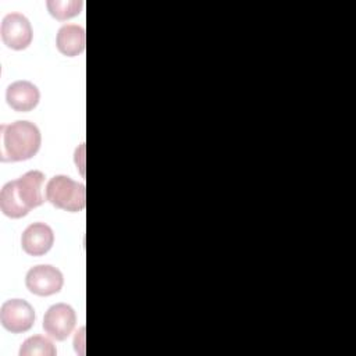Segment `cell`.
Listing matches in <instances>:
<instances>
[{"label": "cell", "instance_id": "6da1fadb", "mask_svg": "<svg viewBox=\"0 0 356 356\" xmlns=\"http://www.w3.org/2000/svg\"><path fill=\"white\" fill-rule=\"evenodd\" d=\"M44 174L38 170L25 172L18 179L7 182L0 192V209L10 218H21L44 202L42 186Z\"/></svg>", "mask_w": 356, "mask_h": 356}, {"label": "cell", "instance_id": "7a4b0ae2", "mask_svg": "<svg viewBox=\"0 0 356 356\" xmlns=\"http://www.w3.org/2000/svg\"><path fill=\"white\" fill-rule=\"evenodd\" d=\"M1 153L0 160L22 161L32 159L42 143L39 128L29 121L1 124Z\"/></svg>", "mask_w": 356, "mask_h": 356}, {"label": "cell", "instance_id": "3957f363", "mask_svg": "<svg viewBox=\"0 0 356 356\" xmlns=\"http://www.w3.org/2000/svg\"><path fill=\"white\" fill-rule=\"evenodd\" d=\"M46 200L61 210L81 211L86 204L85 185L67 175H56L47 182Z\"/></svg>", "mask_w": 356, "mask_h": 356}, {"label": "cell", "instance_id": "277c9868", "mask_svg": "<svg viewBox=\"0 0 356 356\" xmlns=\"http://www.w3.org/2000/svg\"><path fill=\"white\" fill-rule=\"evenodd\" d=\"M0 33L3 43L14 50L26 49L33 38L31 22L21 13L7 14L1 21Z\"/></svg>", "mask_w": 356, "mask_h": 356}, {"label": "cell", "instance_id": "5b68a950", "mask_svg": "<svg viewBox=\"0 0 356 356\" xmlns=\"http://www.w3.org/2000/svg\"><path fill=\"white\" fill-rule=\"evenodd\" d=\"M0 321L13 334L25 332L35 323V310L26 300L10 299L1 305Z\"/></svg>", "mask_w": 356, "mask_h": 356}, {"label": "cell", "instance_id": "8992f818", "mask_svg": "<svg viewBox=\"0 0 356 356\" xmlns=\"http://www.w3.org/2000/svg\"><path fill=\"white\" fill-rule=\"evenodd\" d=\"M25 284L32 293L49 296L61 291L64 278L58 268L50 264H39L26 273Z\"/></svg>", "mask_w": 356, "mask_h": 356}, {"label": "cell", "instance_id": "52a82bcc", "mask_svg": "<svg viewBox=\"0 0 356 356\" xmlns=\"http://www.w3.org/2000/svg\"><path fill=\"white\" fill-rule=\"evenodd\" d=\"M76 323L74 309L67 303H56L43 317L44 332L56 341H64L70 337Z\"/></svg>", "mask_w": 356, "mask_h": 356}, {"label": "cell", "instance_id": "ba28073f", "mask_svg": "<svg viewBox=\"0 0 356 356\" xmlns=\"http://www.w3.org/2000/svg\"><path fill=\"white\" fill-rule=\"evenodd\" d=\"M54 243L53 229L44 222H33L25 228L21 236V246L31 256L47 253Z\"/></svg>", "mask_w": 356, "mask_h": 356}, {"label": "cell", "instance_id": "9c48e42d", "mask_svg": "<svg viewBox=\"0 0 356 356\" xmlns=\"http://www.w3.org/2000/svg\"><path fill=\"white\" fill-rule=\"evenodd\" d=\"M40 99V92L36 85L29 81H15L8 85L6 92V100L8 106L15 111L33 110Z\"/></svg>", "mask_w": 356, "mask_h": 356}, {"label": "cell", "instance_id": "30bf717a", "mask_svg": "<svg viewBox=\"0 0 356 356\" xmlns=\"http://www.w3.org/2000/svg\"><path fill=\"white\" fill-rule=\"evenodd\" d=\"M85 29L81 25L67 24L58 29L56 46L61 54L67 57H75L85 50Z\"/></svg>", "mask_w": 356, "mask_h": 356}, {"label": "cell", "instance_id": "8fae6325", "mask_svg": "<svg viewBox=\"0 0 356 356\" xmlns=\"http://www.w3.org/2000/svg\"><path fill=\"white\" fill-rule=\"evenodd\" d=\"M57 349L53 342L42 335H33L24 341L19 356H56Z\"/></svg>", "mask_w": 356, "mask_h": 356}, {"label": "cell", "instance_id": "7c38bea8", "mask_svg": "<svg viewBox=\"0 0 356 356\" xmlns=\"http://www.w3.org/2000/svg\"><path fill=\"white\" fill-rule=\"evenodd\" d=\"M49 13L58 21L70 19L81 13V0H49L46 3Z\"/></svg>", "mask_w": 356, "mask_h": 356}]
</instances>
